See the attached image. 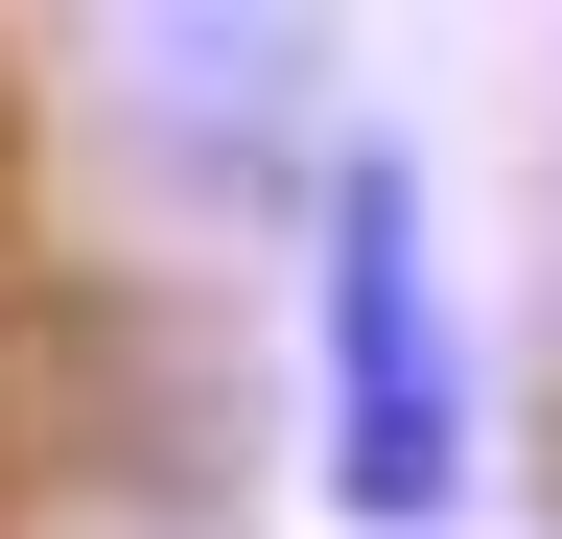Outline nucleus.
<instances>
[{"label":"nucleus","mask_w":562,"mask_h":539,"mask_svg":"<svg viewBox=\"0 0 562 539\" xmlns=\"http://www.w3.org/2000/svg\"><path fill=\"white\" fill-rule=\"evenodd\" d=\"M305 305H328V516L351 539H446L469 516V352H446V235H422L398 142H328Z\"/></svg>","instance_id":"f257e3e1"}]
</instances>
